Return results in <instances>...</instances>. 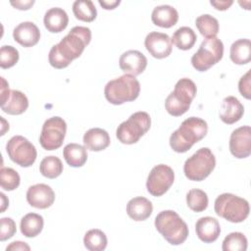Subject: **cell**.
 Returning <instances> with one entry per match:
<instances>
[{
  "mask_svg": "<svg viewBox=\"0 0 251 251\" xmlns=\"http://www.w3.org/2000/svg\"><path fill=\"white\" fill-rule=\"evenodd\" d=\"M91 30L86 26H74L69 33L49 51L48 60L55 69L67 68L73 60L78 58L90 43Z\"/></svg>",
  "mask_w": 251,
  "mask_h": 251,
  "instance_id": "cell-1",
  "label": "cell"
},
{
  "mask_svg": "<svg viewBox=\"0 0 251 251\" xmlns=\"http://www.w3.org/2000/svg\"><path fill=\"white\" fill-rule=\"evenodd\" d=\"M208 131L207 123L198 117L185 119L180 126L170 136V146L176 153L188 151L195 143L203 139Z\"/></svg>",
  "mask_w": 251,
  "mask_h": 251,
  "instance_id": "cell-2",
  "label": "cell"
},
{
  "mask_svg": "<svg viewBox=\"0 0 251 251\" xmlns=\"http://www.w3.org/2000/svg\"><path fill=\"white\" fill-rule=\"evenodd\" d=\"M155 227L172 245L182 244L188 236L186 223L173 210L160 212L155 218Z\"/></svg>",
  "mask_w": 251,
  "mask_h": 251,
  "instance_id": "cell-3",
  "label": "cell"
},
{
  "mask_svg": "<svg viewBox=\"0 0 251 251\" xmlns=\"http://www.w3.org/2000/svg\"><path fill=\"white\" fill-rule=\"evenodd\" d=\"M140 92V84L134 75L125 74L107 82L104 88L105 98L114 105L135 100Z\"/></svg>",
  "mask_w": 251,
  "mask_h": 251,
  "instance_id": "cell-4",
  "label": "cell"
},
{
  "mask_svg": "<svg viewBox=\"0 0 251 251\" xmlns=\"http://www.w3.org/2000/svg\"><path fill=\"white\" fill-rule=\"evenodd\" d=\"M196 92V85L191 79L187 77L180 78L176 83L174 91L166 98L165 107L167 112L174 117L183 115L189 109Z\"/></svg>",
  "mask_w": 251,
  "mask_h": 251,
  "instance_id": "cell-5",
  "label": "cell"
},
{
  "mask_svg": "<svg viewBox=\"0 0 251 251\" xmlns=\"http://www.w3.org/2000/svg\"><path fill=\"white\" fill-rule=\"evenodd\" d=\"M215 213L230 223H241L249 215L250 207L247 200L232 193L219 195L214 204Z\"/></svg>",
  "mask_w": 251,
  "mask_h": 251,
  "instance_id": "cell-6",
  "label": "cell"
},
{
  "mask_svg": "<svg viewBox=\"0 0 251 251\" xmlns=\"http://www.w3.org/2000/svg\"><path fill=\"white\" fill-rule=\"evenodd\" d=\"M151 118L148 113L139 111L131 114L129 118L121 123L116 130L119 141L124 144L136 143L150 128Z\"/></svg>",
  "mask_w": 251,
  "mask_h": 251,
  "instance_id": "cell-7",
  "label": "cell"
},
{
  "mask_svg": "<svg viewBox=\"0 0 251 251\" xmlns=\"http://www.w3.org/2000/svg\"><path fill=\"white\" fill-rule=\"evenodd\" d=\"M216 158L208 147L198 149L183 165V172L189 180H204L215 169Z\"/></svg>",
  "mask_w": 251,
  "mask_h": 251,
  "instance_id": "cell-8",
  "label": "cell"
},
{
  "mask_svg": "<svg viewBox=\"0 0 251 251\" xmlns=\"http://www.w3.org/2000/svg\"><path fill=\"white\" fill-rule=\"evenodd\" d=\"M224 55V44L218 37L206 38L191 57V64L198 72H206L220 62Z\"/></svg>",
  "mask_w": 251,
  "mask_h": 251,
  "instance_id": "cell-9",
  "label": "cell"
},
{
  "mask_svg": "<svg viewBox=\"0 0 251 251\" xmlns=\"http://www.w3.org/2000/svg\"><path fill=\"white\" fill-rule=\"evenodd\" d=\"M9 158L17 165L27 168L36 160L37 151L34 145L22 135H15L6 144Z\"/></svg>",
  "mask_w": 251,
  "mask_h": 251,
  "instance_id": "cell-10",
  "label": "cell"
},
{
  "mask_svg": "<svg viewBox=\"0 0 251 251\" xmlns=\"http://www.w3.org/2000/svg\"><path fill=\"white\" fill-rule=\"evenodd\" d=\"M67 131V124L60 117H52L46 120L42 126L39 142L45 150H56L64 142Z\"/></svg>",
  "mask_w": 251,
  "mask_h": 251,
  "instance_id": "cell-11",
  "label": "cell"
},
{
  "mask_svg": "<svg viewBox=\"0 0 251 251\" xmlns=\"http://www.w3.org/2000/svg\"><path fill=\"white\" fill-rule=\"evenodd\" d=\"M174 180L175 173L173 169L168 165L159 164L148 175L146 181L147 191L155 197L162 196L173 185Z\"/></svg>",
  "mask_w": 251,
  "mask_h": 251,
  "instance_id": "cell-12",
  "label": "cell"
},
{
  "mask_svg": "<svg viewBox=\"0 0 251 251\" xmlns=\"http://www.w3.org/2000/svg\"><path fill=\"white\" fill-rule=\"evenodd\" d=\"M229 151L237 159L247 158L251 154V127L249 126L237 127L231 132Z\"/></svg>",
  "mask_w": 251,
  "mask_h": 251,
  "instance_id": "cell-13",
  "label": "cell"
},
{
  "mask_svg": "<svg viewBox=\"0 0 251 251\" xmlns=\"http://www.w3.org/2000/svg\"><path fill=\"white\" fill-rule=\"evenodd\" d=\"M147 51L156 59L167 58L172 52V41L168 34L158 31L148 33L144 40Z\"/></svg>",
  "mask_w": 251,
  "mask_h": 251,
  "instance_id": "cell-14",
  "label": "cell"
},
{
  "mask_svg": "<svg viewBox=\"0 0 251 251\" xmlns=\"http://www.w3.org/2000/svg\"><path fill=\"white\" fill-rule=\"evenodd\" d=\"M27 203L37 209L49 208L55 201V192L44 183H37L28 187L26 191Z\"/></svg>",
  "mask_w": 251,
  "mask_h": 251,
  "instance_id": "cell-15",
  "label": "cell"
},
{
  "mask_svg": "<svg viewBox=\"0 0 251 251\" xmlns=\"http://www.w3.org/2000/svg\"><path fill=\"white\" fill-rule=\"evenodd\" d=\"M119 66L126 74L135 76L145 71L147 67V58L140 51L128 50L121 55Z\"/></svg>",
  "mask_w": 251,
  "mask_h": 251,
  "instance_id": "cell-16",
  "label": "cell"
},
{
  "mask_svg": "<svg viewBox=\"0 0 251 251\" xmlns=\"http://www.w3.org/2000/svg\"><path fill=\"white\" fill-rule=\"evenodd\" d=\"M15 41L24 47H32L40 39V31L32 22H23L13 30Z\"/></svg>",
  "mask_w": 251,
  "mask_h": 251,
  "instance_id": "cell-17",
  "label": "cell"
},
{
  "mask_svg": "<svg viewBox=\"0 0 251 251\" xmlns=\"http://www.w3.org/2000/svg\"><path fill=\"white\" fill-rule=\"evenodd\" d=\"M195 231L201 241L212 243L218 239L221 233V226L215 218L202 217L195 224Z\"/></svg>",
  "mask_w": 251,
  "mask_h": 251,
  "instance_id": "cell-18",
  "label": "cell"
},
{
  "mask_svg": "<svg viewBox=\"0 0 251 251\" xmlns=\"http://www.w3.org/2000/svg\"><path fill=\"white\" fill-rule=\"evenodd\" d=\"M244 114V107L234 96L226 97L221 105L220 119L226 125L238 122Z\"/></svg>",
  "mask_w": 251,
  "mask_h": 251,
  "instance_id": "cell-19",
  "label": "cell"
},
{
  "mask_svg": "<svg viewBox=\"0 0 251 251\" xmlns=\"http://www.w3.org/2000/svg\"><path fill=\"white\" fill-rule=\"evenodd\" d=\"M153 211V205L147 198L138 196L130 199L126 204V214L130 219L136 222L145 221Z\"/></svg>",
  "mask_w": 251,
  "mask_h": 251,
  "instance_id": "cell-20",
  "label": "cell"
},
{
  "mask_svg": "<svg viewBox=\"0 0 251 251\" xmlns=\"http://www.w3.org/2000/svg\"><path fill=\"white\" fill-rule=\"evenodd\" d=\"M109 133L100 127L88 129L83 135L84 147L90 151H102L110 145Z\"/></svg>",
  "mask_w": 251,
  "mask_h": 251,
  "instance_id": "cell-21",
  "label": "cell"
},
{
  "mask_svg": "<svg viewBox=\"0 0 251 251\" xmlns=\"http://www.w3.org/2000/svg\"><path fill=\"white\" fill-rule=\"evenodd\" d=\"M43 23L48 31L58 33L67 27L69 24V17L65 10L59 7H54L45 13Z\"/></svg>",
  "mask_w": 251,
  "mask_h": 251,
  "instance_id": "cell-22",
  "label": "cell"
},
{
  "mask_svg": "<svg viewBox=\"0 0 251 251\" xmlns=\"http://www.w3.org/2000/svg\"><path fill=\"white\" fill-rule=\"evenodd\" d=\"M151 20L155 25L169 28L177 23L178 13L173 6L160 5L153 9Z\"/></svg>",
  "mask_w": 251,
  "mask_h": 251,
  "instance_id": "cell-23",
  "label": "cell"
},
{
  "mask_svg": "<svg viewBox=\"0 0 251 251\" xmlns=\"http://www.w3.org/2000/svg\"><path fill=\"white\" fill-rule=\"evenodd\" d=\"M27 107V97L19 90H11L6 102L1 105L2 111L9 115H21L26 111Z\"/></svg>",
  "mask_w": 251,
  "mask_h": 251,
  "instance_id": "cell-24",
  "label": "cell"
},
{
  "mask_svg": "<svg viewBox=\"0 0 251 251\" xmlns=\"http://www.w3.org/2000/svg\"><path fill=\"white\" fill-rule=\"evenodd\" d=\"M230 60L236 65L248 64L251 60V42L248 38L235 40L229 51Z\"/></svg>",
  "mask_w": 251,
  "mask_h": 251,
  "instance_id": "cell-25",
  "label": "cell"
},
{
  "mask_svg": "<svg viewBox=\"0 0 251 251\" xmlns=\"http://www.w3.org/2000/svg\"><path fill=\"white\" fill-rule=\"evenodd\" d=\"M63 156L67 164L73 168L82 167L87 160L86 148L77 143H69L64 147Z\"/></svg>",
  "mask_w": 251,
  "mask_h": 251,
  "instance_id": "cell-26",
  "label": "cell"
},
{
  "mask_svg": "<svg viewBox=\"0 0 251 251\" xmlns=\"http://www.w3.org/2000/svg\"><path fill=\"white\" fill-rule=\"evenodd\" d=\"M44 226V220L42 216L36 213H28L21 220L20 227L21 232L25 237H35L38 235Z\"/></svg>",
  "mask_w": 251,
  "mask_h": 251,
  "instance_id": "cell-27",
  "label": "cell"
},
{
  "mask_svg": "<svg viewBox=\"0 0 251 251\" xmlns=\"http://www.w3.org/2000/svg\"><path fill=\"white\" fill-rule=\"evenodd\" d=\"M196 39V33L191 27L181 26L174 32L171 41L180 50H189L195 44Z\"/></svg>",
  "mask_w": 251,
  "mask_h": 251,
  "instance_id": "cell-28",
  "label": "cell"
},
{
  "mask_svg": "<svg viewBox=\"0 0 251 251\" xmlns=\"http://www.w3.org/2000/svg\"><path fill=\"white\" fill-rule=\"evenodd\" d=\"M73 12L75 17L82 22H92L96 19L97 11L92 1L76 0L73 4Z\"/></svg>",
  "mask_w": 251,
  "mask_h": 251,
  "instance_id": "cell-29",
  "label": "cell"
},
{
  "mask_svg": "<svg viewBox=\"0 0 251 251\" xmlns=\"http://www.w3.org/2000/svg\"><path fill=\"white\" fill-rule=\"evenodd\" d=\"M83 243L86 249L89 251H103L107 247L108 239L106 234L98 229H89L83 237Z\"/></svg>",
  "mask_w": 251,
  "mask_h": 251,
  "instance_id": "cell-30",
  "label": "cell"
},
{
  "mask_svg": "<svg viewBox=\"0 0 251 251\" xmlns=\"http://www.w3.org/2000/svg\"><path fill=\"white\" fill-rule=\"evenodd\" d=\"M195 25L201 35H203L205 38L216 37L219 32L218 20L209 14H204L197 17Z\"/></svg>",
  "mask_w": 251,
  "mask_h": 251,
  "instance_id": "cell-31",
  "label": "cell"
},
{
  "mask_svg": "<svg viewBox=\"0 0 251 251\" xmlns=\"http://www.w3.org/2000/svg\"><path fill=\"white\" fill-rule=\"evenodd\" d=\"M63 163L56 156H47L40 162L39 171L47 178H56L63 173Z\"/></svg>",
  "mask_w": 251,
  "mask_h": 251,
  "instance_id": "cell-32",
  "label": "cell"
},
{
  "mask_svg": "<svg viewBox=\"0 0 251 251\" xmlns=\"http://www.w3.org/2000/svg\"><path fill=\"white\" fill-rule=\"evenodd\" d=\"M208 196L207 193L201 189L193 188L190 189L186 194V203L190 210L196 213L203 212L208 207Z\"/></svg>",
  "mask_w": 251,
  "mask_h": 251,
  "instance_id": "cell-33",
  "label": "cell"
},
{
  "mask_svg": "<svg viewBox=\"0 0 251 251\" xmlns=\"http://www.w3.org/2000/svg\"><path fill=\"white\" fill-rule=\"evenodd\" d=\"M247 244V238L243 233L231 232L225 237L222 249L224 251H245Z\"/></svg>",
  "mask_w": 251,
  "mask_h": 251,
  "instance_id": "cell-34",
  "label": "cell"
},
{
  "mask_svg": "<svg viewBox=\"0 0 251 251\" xmlns=\"http://www.w3.org/2000/svg\"><path fill=\"white\" fill-rule=\"evenodd\" d=\"M21 178L19 174L12 168L2 167L0 171V185L1 188L7 191L15 190L19 187Z\"/></svg>",
  "mask_w": 251,
  "mask_h": 251,
  "instance_id": "cell-35",
  "label": "cell"
},
{
  "mask_svg": "<svg viewBox=\"0 0 251 251\" xmlns=\"http://www.w3.org/2000/svg\"><path fill=\"white\" fill-rule=\"evenodd\" d=\"M19 51L11 45H3L0 49V67L9 69L14 67L19 61Z\"/></svg>",
  "mask_w": 251,
  "mask_h": 251,
  "instance_id": "cell-36",
  "label": "cell"
},
{
  "mask_svg": "<svg viewBox=\"0 0 251 251\" xmlns=\"http://www.w3.org/2000/svg\"><path fill=\"white\" fill-rule=\"evenodd\" d=\"M16 223L11 218H2L0 220V240L5 241L16 233Z\"/></svg>",
  "mask_w": 251,
  "mask_h": 251,
  "instance_id": "cell-37",
  "label": "cell"
},
{
  "mask_svg": "<svg viewBox=\"0 0 251 251\" xmlns=\"http://www.w3.org/2000/svg\"><path fill=\"white\" fill-rule=\"evenodd\" d=\"M250 75H251V70L247 71V73L242 75L238 81V90L240 94L246 98L250 99L251 98V82H250Z\"/></svg>",
  "mask_w": 251,
  "mask_h": 251,
  "instance_id": "cell-38",
  "label": "cell"
},
{
  "mask_svg": "<svg viewBox=\"0 0 251 251\" xmlns=\"http://www.w3.org/2000/svg\"><path fill=\"white\" fill-rule=\"evenodd\" d=\"M11 5L18 9V10H28L31 8V6L34 4V0H16V1H10Z\"/></svg>",
  "mask_w": 251,
  "mask_h": 251,
  "instance_id": "cell-39",
  "label": "cell"
},
{
  "mask_svg": "<svg viewBox=\"0 0 251 251\" xmlns=\"http://www.w3.org/2000/svg\"><path fill=\"white\" fill-rule=\"evenodd\" d=\"M210 4L215 7V9L220 11H225L228 9L232 4L233 1L231 0H220V1H210Z\"/></svg>",
  "mask_w": 251,
  "mask_h": 251,
  "instance_id": "cell-40",
  "label": "cell"
},
{
  "mask_svg": "<svg viewBox=\"0 0 251 251\" xmlns=\"http://www.w3.org/2000/svg\"><path fill=\"white\" fill-rule=\"evenodd\" d=\"M1 82H2V84H1V105H2L8 99L11 90L9 89V84L5 80L4 77H1Z\"/></svg>",
  "mask_w": 251,
  "mask_h": 251,
  "instance_id": "cell-41",
  "label": "cell"
},
{
  "mask_svg": "<svg viewBox=\"0 0 251 251\" xmlns=\"http://www.w3.org/2000/svg\"><path fill=\"white\" fill-rule=\"evenodd\" d=\"M7 251H11V250H30V247L23 241H14L12 243H10L7 247H6Z\"/></svg>",
  "mask_w": 251,
  "mask_h": 251,
  "instance_id": "cell-42",
  "label": "cell"
},
{
  "mask_svg": "<svg viewBox=\"0 0 251 251\" xmlns=\"http://www.w3.org/2000/svg\"><path fill=\"white\" fill-rule=\"evenodd\" d=\"M98 3L105 9V10H113L115 9L117 6L120 5L121 1L120 0H99Z\"/></svg>",
  "mask_w": 251,
  "mask_h": 251,
  "instance_id": "cell-43",
  "label": "cell"
},
{
  "mask_svg": "<svg viewBox=\"0 0 251 251\" xmlns=\"http://www.w3.org/2000/svg\"><path fill=\"white\" fill-rule=\"evenodd\" d=\"M0 196H1V203H2V206H1V212L0 213H3L5 210H6V208L8 207V205H9V200H8V198L6 197V195L4 194V193H0Z\"/></svg>",
  "mask_w": 251,
  "mask_h": 251,
  "instance_id": "cell-44",
  "label": "cell"
}]
</instances>
